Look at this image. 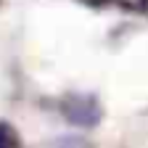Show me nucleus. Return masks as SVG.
<instances>
[{
  "instance_id": "obj_2",
  "label": "nucleus",
  "mask_w": 148,
  "mask_h": 148,
  "mask_svg": "<svg viewBox=\"0 0 148 148\" xmlns=\"http://www.w3.org/2000/svg\"><path fill=\"white\" fill-rule=\"evenodd\" d=\"M8 145H18V135L8 122H0V148H8Z\"/></svg>"
},
{
  "instance_id": "obj_1",
  "label": "nucleus",
  "mask_w": 148,
  "mask_h": 148,
  "mask_svg": "<svg viewBox=\"0 0 148 148\" xmlns=\"http://www.w3.org/2000/svg\"><path fill=\"white\" fill-rule=\"evenodd\" d=\"M61 108H64V114L71 124H82V127L95 124L101 116V108H98L95 98H90V95H69Z\"/></svg>"
}]
</instances>
